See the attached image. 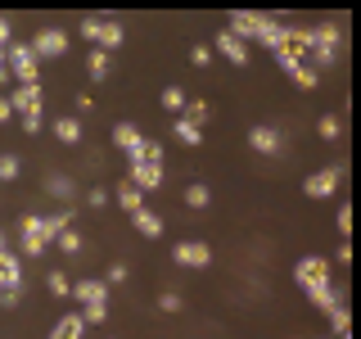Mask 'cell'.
I'll list each match as a JSON object with an SVG mask.
<instances>
[{
  "label": "cell",
  "mask_w": 361,
  "mask_h": 339,
  "mask_svg": "<svg viewBox=\"0 0 361 339\" xmlns=\"http://www.w3.org/2000/svg\"><path fill=\"white\" fill-rule=\"evenodd\" d=\"M248 145H253L257 154H280L285 150V136L276 127H248Z\"/></svg>",
  "instance_id": "obj_13"
},
{
  "label": "cell",
  "mask_w": 361,
  "mask_h": 339,
  "mask_svg": "<svg viewBox=\"0 0 361 339\" xmlns=\"http://www.w3.org/2000/svg\"><path fill=\"white\" fill-rule=\"evenodd\" d=\"M18 167H23V163H18L14 154H0V181H14V177H18Z\"/></svg>",
  "instance_id": "obj_33"
},
{
  "label": "cell",
  "mask_w": 361,
  "mask_h": 339,
  "mask_svg": "<svg viewBox=\"0 0 361 339\" xmlns=\"http://www.w3.org/2000/svg\"><path fill=\"white\" fill-rule=\"evenodd\" d=\"M172 263L176 267H208L212 263V244H203V240H180L172 249Z\"/></svg>",
  "instance_id": "obj_7"
},
{
  "label": "cell",
  "mask_w": 361,
  "mask_h": 339,
  "mask_svg": "<svg viewBox=\"0 0 361 339\" xmlns=\"http://www.w3.org/2000/svg\"><path fill=\"white\" fill-rule=\"evenodd\" d=\"M23 131L37 136V131H41V113H27V118H23Z\"/></svg>",
  "instance_id": "obj_40"
},
{
  "label": "cell",
  "mask_w": 361,
  "mask_h": 339,
  "mask_svg": "<svg viewBox=\"0 0 361 339\" xmlns=\"http://www.w3.org/2000/svg\"><path fill=\"white\" fill-rule=\"evenodd\" d=\"M158 308H163V312H185V299H180L176 290H163V294H158Z\"/></svg>",
  "instance_id": "obj_31"
},
{
  "label": "cell",
  "mask_w": 361,
  "mask_h": 339,
  "mask_svg": "<svg viewBox=\"0 0 361 339\" xmlns=\"http://www.w3.org/2000/svg\"><path fill=\"white\" fill-rule=\"evenodd\" d=\"M14 118V105H9V95H0V122H9Z\"/></svg>",
  "instance_id": "obj_42"
},
{
  "label": "cell",
  "mask_w": 361,
  "mask_h": 339,
  "mask_svg": "<svg viewBox=\"0 0 361 339\" xmlns=\"http://www.w3.org/2000/svg\"><path fill=\"white\" fill-rule=\"evenodd\" d=\"M113 199H118V208H127V213H135V208H145V195L131 186V181H122L118 190H113Z\"/></svg>",
  "instance_id": "obj_21"
},
{
  "label": "cell",
  "mask_w": 361,
  "mask_h": 339,
  "mask_svg": "<svg viewBox=\"0 0 361 339\" xmlns=\"http://www.w3.org/2000/svg\"><path fill=\"white\" fill-rule=\"evenodd\" d=\"M54 249H63L68 258H77V254L86 249V240H82V231H73V226H68V231H59V235H54Z\"/></svg>",
  "instance_id": "obj_23"
},
{
  "label": "cell",
  "mask_w": 361,
  "mask_h": 339,
  "mask_svg": "<svg viewBox=\"0 0 361 339\" xmlns=\"http://www.w3.org/2000/svg\"><path fill=\"white\" fill-rule=\"evenodd\" d=\"M127 280V263H109V271H104V285L113 290V285H122Z\"/></svg>",
  "instance_id": "obj_34"
},
{
  "label": "cell",
  "mask_w": 361,
  "mask_h": 339,
  "mask_svg": "<svg viewBox=\"0 0 361 339\" xmlns=\"http://www.w3.org/2000/svg\"><path fill=\"white\" fill-rule=\"evenodd\" d=\"M190 64H195V68H208L212 64V50H208V45H195V50H190Z\"/></svg>",
  "instance_id": "obj_36"
},
{
  "label": "cell",
  "mask_w": 361,
  "mask_h": 339,
  "mask_svg": "<svg viewBox=\"0 0 361 339\" xmlns=\"http://www.w3.org/2000/svg\"><path fill=\"white\" fill-rule=\"evenodd\" d=\"M86 73H90V82H104V77H109V54L104 50H90L86 54Z\"/></svg>",
  "instance_id": "obj_25"
},
{
  "label": "cell",
  "mask_w": 361,
  "mask_h": 339,
  "mask_svg": "<svg viewBox=\"0 0 361 339\" xmlns=\"http://www.w3.org/2000/svg\"><path fill=\"white\" fill-rule=\"evenodd\" d=\"M338 181H343V163H334V167H316V172L302 181V195H307V199H330L334 190H338Z\"/></svg>",
  "instance_id": "obj_6"
},
{
  "label": "cell",
  "mask_w": 361,
  "mask_h": 339,
  "mask_svg": "<svg viewBox=\"0 0 361 339\" xmlns=\"http://www.w3.org/2000/svg\"><path fill=\"white\" fill-rule=\"evenodd\" d=\"M54 136H59V145H82L86 141V127H82V118L63 113V118H54Z\"/></svg>",
  "instance_id": "obj_16"
},
{
  "label": "cell",
  "mask_w": 361,
  "mask_h": 339,
  "mask_svg": "<svg viewBox=\"0 0 361 339\" xmlns=\"http://www.w3.org/2000/svg\"><path fill=\"white\" fill-rule=\"evenodd\" d=\"M316 136H321V141H338V136H343V122H338L334 113H321V118H316Z\"/></svg>",
  "instance_id": "obj_26"
},
{
  "label": "cell",
  "mask_w": 361,
  "mask_h": 339,
  "mask_svg": "<svg viewBox=\"0 0 361 339\" xmlns=\"http://www.w3.org/2000/svg\"><path fill=\"white\" fill-rule=\"evenodd\" d=\"M14 45V28H9V18H0V50H9Z\"/></svg>",
  "instance_id": "obj_38"
},
{
  "label": "cell",
  "mask_w": 361,
  "mask_h": 339,
  "mask_svg": "<svg viewBox=\"0 0 361 339\" xmlns=\"http://www.w3.org/2000/svg\"><path fill=\"white\" fill-rule=\"evenodd\" d=\"M86 203H90V208H109V190H104V186H95V190L86 195Z\"/></svg>",
  "instance_id": "obj_37"
},
{
  "label": "cell",
  "mask_w": 361,
  "mask_h": 339,
  "mask_svg": "<svg viewBox=\"0 0 361 339\" xmlns=\"http://www.w3.org/2000/svg\"><path fill=\"white\" fill-rule=\"evenodd\" d=\"M5 68H9V77H14L18 86H41V64H37V54L27 50V45H9L5 50Z\"/></svg>",
  "instance_id": "obj_3"
},
{
  "label": "cell",
  "mask_w": 361,
  "mask_h": 339,
  "mask_svg": "<svg viewBox=\"0 0 361 339\" xmlns=\"http://www.w3.org/2000/svg\"><path fill=\"white\" fill-rule=\"evenodd\" d=\"M45 285H50L54 299H68V294H73V280H68L63 271H50V276H45Z\"/></svg>",
  "instance_id": "obj_30"
},
{
  "label": "cell",
  "mask_w": 361,
  "mask_h": 339,
  "mask_svg": "<svg viewBox=\"0 0 361 339\" xmlns=\"http://www.w3.org/2000/svg\"><path fill=\"white\" fill-rule=\"evenodd\" d=\"M0 68H5V50H0Z\"/></svg>",
  "instance_id": "obj_45"
},
{
  "label": "cell",
  "mask_w": 361,
  "mask_h": 339,
  "mask_svg": "<svg viewBox=\"0 0 361 339\" xmlns=\"http://www.w3.org/2000/svg\"><path fill=\"white\" fill-rule=\"evenodd\" d=\"M127 41V32H122V23H113V18H99V32H95V50H104L113 54L118 45Z\"/></svg>",
  "instance_id": "obj_14"
},
{
  "label": "cell",
  "mask_w": 361,
  "mask_h": 339,
  "mask_svg": "<svg viewBox=\"0 0 361 339\" xmlns=\"http://www.w3.org/2000/svg\"><path fill=\"white\" fill-rule=\"evenodd\" d=\"M208 100H185V109H180V118L185 122H195V127H203V122H208Z\"/></svg>",
  "instance_id": "obj_27"
},
{
  "label": "cell",
  "mask_w": 361,
  "mask_h": 339,
  "mask_svg": "<svg viewBox=\"0 0 361 339\" xmlns=\"http://www.w3.org/2000/svg\"><path fill=\"white\" fill-rule=\"evenodd\" d=\"M9 82H14V77H9V68H0V86H9Z\"/></svg>",
  "instance_id": "obj_43"
},
{
  "label": "cell",
  "mask_w": 361,
  "mask_h": 339,
  "mask_svg": "<svg viewBox=\"0 0 361 339\" xmlns=\"http://www.w3.org/2000/svg\"><path fill=\"white\" fill-rule=\"evenodd\" d=\"M68 41L73 37H68L63 28H41L37 37L27 41V50L37 54V64H41V59H59V54H68Z\"/></svg>",
  "instance_id": "obj_5"
},
{
  "label": "cell",
  "mask_w": 361,
  "mask_h": 339,
  "mask_svg": "<svg viewBox=\"0 0 361 339\" xmlns=\"http://www.w3.org/2000/svg\"><path fill=\"white\" fill-rule=\"evenodd\" d=\"M9 105H14V113H23V118H27V113H41L45 109V90L41 86H14L9 90Z\"/></svg>",
  "instance_id": "obj_11"
},
{
  "label": "cell",
  "mask_w": 361,
  "mask_h": 339,
  "mask_svg": "<svg viewBox=\"0 0 361 339\" xmlns=\"http://www.w3.org/2000/svg\"><path fill=\"white\" fill-rule=\"evenodd\" d=\"M289 77H293V86H302V90H312L316 82H321V73H316V68H307V64H298Z\"/></svg>",
  "instance_id": "obj_29"
},
{
  "label": "cell",
  "mask_w": 361,
  "mask_h": 339,
  "mask_svg": "<svg viewBox=\"0 0 361 339\" xmlns=\"http://www.w3.org/2000/svg\"><path fill=\"white\" fill-rule=\"evenodd\" d=\"M82 335H86L82 312H68V316H59V321H54V331H50V339H82Z\"/></svg>",
  "instance_id": "obj_19"
},
{
  "label": "cell",
  "mask_w": 361,
  "mask_h": 339,
  "mask_svg": "<svg viewBox=\"0 0 361 339\" xmlns=\"http://www.w3.org/2000/svg\"><path fill=\"white\" fill-rule=\"evenodd\" d=\"M68 299H77L82 308H99V303H109V285H104V280H95V276H90V280H77Z\"/></svg>",
  "instance_id": "obj_12"
},
{
  "label": "cell",
  "mask_w": 361,
  "mask_h": 339,
  "mask_svg": "<svg viewBox=\"0 0 361 339\" xmlns=\"http://www.w3.org/2000/svg\"><path fill=\"white\" fill-rule=\"evenodd\" d=\"M131 226L145 235V240H158V235H163V218H158V213H149V208H135V213H131Z\"/></svg>",
  "instance_id": "obj_17"
},
{
  "label": "cell",
  "mask_w": 361,
  "mask_h": 339,
  "mask_svg": "<svg viewBox=\"0 0 361 339\" xmlns=\"http://www.w3.org/2000/svg\"><path fill=\"white\" fill-rule=\"evenodd\" d=\"M104 316H109V303H99V308H82V321L86 326H104Z\"/></svg>",
  "instance_id": "obj_35"
},
{
  "label": "cell",
  "mask_w": 361,
  "mask_h": 339,
  "mask_svg": "<svg viewBox=\"0 0 361 339\" xmlns=\"http://www.w3.org/2000/svg\"><path fill=\"white\" fill-rule=\"evenodd\" d=\"M0 254H5V231H0Z\"/></svg>",
  "instance_id": "obj_44"
},
{
  "label": "cell",
  "mask_w": 361,
  "mask_h": 339,
  "mask_svg": "<svg viewBox=\"0 0 361 339\" xmlns=\"http://www.w3.org/2000/svg\"><path fill=\"white\" fill-rule=\"evenodd\" d=\"M73 213L77 208H59V213H45V218L41 213H27V218H23V254L41 258L45 249H54V235L73 226Z\"/></svg>",
  "instance_id": "obj_1"
},
{
  "label": "cell",
  "mask_w": 361,
  "mask_h": 339,
  "mask_svg": "<svg viewBox=\"0 0 361 339\" xmlns=\"http://www.w3.org/2000/svg\"><path fill=\"white\" fill-rule=\"evenodd\" d=\"M127 181L140 190V195H149V190L163 186V167H158V163H131L127 167Z\"/></svg>",
  "instance_id": "obj_10"
},
{
  "label": "cell",
  "mask_w": 361,
  "mask_h": 339,
  "mask_svg": "<svg viewBox=\"0 0 361 339\" xmlns=\"http://www.w3.org/2000/svg\"><path fill=\"white\" fill-rule=\"evenodd\" d=\"M73 105H77V113H73V118H82V113H90V109H95V100H90V95H77Z\"/></svg>",
  "instance_id": "obj_41"
},
{
  "label": "cell",
  "mask_w": 361,
  "mask_h": 339,
  "mask_svg": "<svg viewBox=\"0 0 361 339\" xmlns=\"http://www.w3.org/2000/svg\"><path fill=\"white\" fill-rule=\"evenodd\" d=\"M5 290H23V263H18V254H0V294Z\"/></svg>",
  "instance_id": "obj_15"
},
{
  "label": "cell",
  "mask_w": 361,
  "mask_h": 339,
  "mask_svg": "<svg viewBox=\"0 0 361 339\" xmlns=\"http://www.w3.org/2000/svg\"><path fill=\"white\" fill-rule=\"evenodd\" d=\"M338 41H343V32L330 28V23H321V28H307V68H330L338 59Z\"/></svg>",
  "instance_id": "obj_2"
},
{
  "label": "cell",
  "mask_w": 361,
  "mask_h": 339,
  "mask_svg": "<svg viewBox=\"0 0 361 339\" xmlns=\"http://www.w3.org/2000/svg\"><path fill=\"white\" fill-rule=\"evenodd\" d=\"M45 195H54V199H77V181L73 177H68V172H50V177H45Z\"/></svg>",
  "instance_id": "obj_18"
},
{
  "label": "cell",
  "mask_w": 361,
  "mask_h": 339,
  "mask_svg": "<svg viewBox=\"0 0 361 339\" xmlns=\"http://www.w3.org/2000/svg\"><path fill=\"white\" fill-rule=\"evenodd\" d=\"M113 145L127 154V163H140V145H145V136H140V127H135V122H118V127H113Z\"/></svg>",
  "instance_id": "obj_9"
},
{
  "label": "cell",
  "mask_w": 361,
  "mask_h": 339,
  "mask_svg": "<svg viewBox=\"0 0 361 339\" xmlns=\"http://www.w3.org/2000/svg\"><path fill=\"white\" fill-rule=\"evenodd\" d=\"M334 226H338V235H348V231H353V203H338Z\"/></svg>",
  "instance_id": "obj_32"
},
{
  "label": "cell",
  "mask_w": 361,
  "mask_h": 339,
  "mask_svg": "<svg viewBox=\"0 0 361 339\" xmlns=\"http://www.w3.org/2000/svg\"><path fill=\"white\" fill-rule=\"evenodd\" d=\"M307 299H312V308H321L325 316H330L338 303H343V290H334V285H321V290H307Z\"/></svg>",
  "instance_id": "obj_20"
},
{
  "label": "cell",
  "mask_w": 361,
  "mask_h": 339,
  "mask_svg": "<svg viewBox=\"0 0 361 339\" xmlns=\"http://www.w3.org/2000/svg\"><path fill=\"white\" fill-rule=\"evenodd\" d=\"M212 50H217L226 64H235V68H248V59H253V54H248V45L240 37H231V32H217V37H212Z\"/></svg>",
  "instance_id": "obj_8"
},
{
  "label": "cell",
  "mask_w": 361,
  "mask_h": 339,
  "mask_svg": "<svg viewBox=\"0 0 361 339\" xmlns=\"http://www.w3.org/2000/svg\"><path fill=\"white\" fill-rule=\"evenodd\" d=\"M158 100H163L167 113H176V118H180V109H185V90H180V86H163V95H158Z\"/></svg>",
  "instance_id": "obj_28"
},
{
  "label": "cell",
  "mask_w": 361,
  "mask_h": 339,
  "mask_svg": "<svg viewBox=\"0 0 361 339\" xmlns=\"http://www.w3.org/2000/svg\"><path fill=\"white\" fill-rule=\"evenodd\" d=\"M293 285H302V294L330 285V258H321V254L298 258V263H293Z\"/></svg>",
  "instance_id": "obj_4"
},
{
  "label": "cell",
  "mask_w": 361,
  "mask_h": 339,
  "mask_svg": "<svg viewBox=\"0 0 361 339\" xmlns=\"http://www.w3.org/2000/svg\"><path fill=\"white\" fill-rule=\"evenodd\" d=\"M18 299H23V290H5L0 294V308H18Z\"/></svg>",
  "instance_id": "obj_39"
},
{
  "label": "cell",
  "mask_w": 361,
  "mask_h": 339,
  "mask_svg": "<svg viewBox=\"0 0 361 339\" xmlns=\"http://www.w3.org/2000/svg\"><path fill=\"white\" fill-rule=\"evenodd\" d=\"M185 203H190L195 213H203V208L212 203V190L203 186V181H190V186H185Z\"/></svg>",
  "instance_id": "obj_24"
},
{
  "label": "cell",
  "mask_w": 361,
  "mask_h": 339,
  "mask_svg": "<svg viewBox=\"0 0 361 339\" xmlns=\"http://www.w3.org/2000/svg\"><path fill=\"white\" fill-rule=\"evenodd\" d=\"M172 131H176V141L185 145V150L203 145V127H195V122H185V118H176V122H172Z\"/></svg>",
  "instance_id": "obj_22"
}]
</instances>
